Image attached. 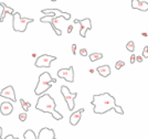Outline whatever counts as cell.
<instances>
[{
	"label": "cell",
	"mask_w": 148,
	"mask_h": 139,
	"mask_svg": "<svg viewBox=\"0 0 148 139\" xmlns=\"http://www.w3.org/2000/svg\"><path fill=\"white\" fill-rule=\"evenodd\" d=\"M91 104L94 106L95 114H105L110 109H115L116 99L108 93H104L101 95H94Z\"/></svg>",
	"instance_id": "1"
},
{
	"label": "cell",
	"mask_w": 148,
	"mask_h": 139,
	"mask_svg": "<svg viewBox=\"0 0 148 139\" xmlns=\"http://www.w3.org/2000/svg\"><path fill=\"white\" fill-rule=\"evenodd\" d=\"M55 100L49 95V94H43V95L39 96L38 100H36L35 104V109L41 110L43 113H50L52 117L57 121H61L63 118L62 114L55 110Z\"/></svg>",
	"instance_id": "2"
},
{
	"label": "cell",
	"mask_w": 148,
	"mask_h": 139,
	"mask_svg": "<svg viewBox=\"0 0 148 139\" xmlns=\"http://www.w3.org/2000/svg\"><path fill=\"white\" fill-rule=\"evenodd\" d=\"M51 83H57V80L51 77L50 73H48V72L42 73L39 76L38 84H36V87L34 90L35 95H38V96L43 95L49 88H51Z\"/></svg>",
	"instance_id": "3"
},
{
	"label": "cell",
	"mask_w": 148,
	"mask_h": 139,
	"mask_svg": "<svg viewBox=\"0 0 148 139\" xmlns=\"http://www.w3.org/2000/svg\"><path fill=\"white\" fill-rule=\"evenodd\" d=\"M34 20L31 18H23L19 12H15L13 13V22H12V27L13 30L17 32H24L27 30L28 23H31Z\"/></svg>",
	"instance_id": "4"
},
{
	"label": "cell",
	"mask_w": 148,
	"mask_h": 139,
	"mask_svg": "<svg viewBox=\"0 0 148 139\" xmlns=\"http://www.w3.org/2000/svg\"><path fill=\"white\" fill-rule=\"evenodd\" d=\"M63 17H42L40 19L41 22H50L51 27L53 28V30L55 31V33L58 35L62 34V30H61V27L63 26L62 22H63Z\"/></svg>",
	"instance_id": "5"
},
{
	"label": "cell",
	"mask_w": 148,
	"mask_h": 139,
	"mask_svg": "<svg viewBox=\"0 0 148 139\" xmlns=\"http://www.w3.org/2000/svg\"><path fill=\"white\" fill-rule=\"evenodd\" d=\"M61 93H62L64 99L66 100V104H67V106H69V109L73 110L74 106H75V104H74V99H75V97L77 96V93H71L70 90L67 88V86H65V85L61 86Z\"/></svg>",
	"instance_id": "6"
},
{
	"label": "cell",
	"mask_w": 148,
	"mask_h": 139,
	"mask_svg": "<svg viewBox=\"0 0 148 139\" xmlns=\"http://www.w3.org/2000/svg\"><path fill=\"white\" fill-rule=\"evenodd\" d=\"M57 58L53 55H48V54H43L41 56H39L38 59H36L34 65L36 67H50L51 65V62L52 61H55Z\"/></svg>",
	"instance_id": "7"
},
{
	"label": "cell",
	"mask_w": 148,
	"mask_h": 139,
	"mask_svg": "<svg viewBox=\"0 0 148 139\" xmlns=\"http://www.w3.org/2000/svg\"><path fill=\"white\" fill-rule=\"evenodd\" d=\"M74 23H80V35L82 38L86 36V32L87 30H91L92 28V22H91V19L90 18H85L83 20H78V19H75L74 20Z\"/></svg>",
	"instance_id": "8"
},
{
	"label": "cell",
	"mask_w": 148,
	"mask_h": 139,
	"mask_svg": "<svg viewBox=\"0 0 148 139\" xmlns=\"http://www.w3.org/2000/svg\"><path fill=\"white\" fill-rule=\"evenodd\" d=\"M58 76L65 80L66 82L73 83L74 82V71H73V66H70L69 68H61L58 71Z\"/></svg>",
	"instance_id": "9"
},
{
	"label": "cell",
	"mask_w": 148,
	"mask_h": 139,
	"mask_svg": "<svg viewBox=\"0 0 148 139\" xmlns=\"http://www.w3.org/2000/svg\"><path fill=\"white\" fill-rule=\"evenodd\" d=\"M41 12L45 16L49 15V13H52L54 17H63L65 20H70L71 19V15L69 13V12H63L60 9H43Z\"/></svg>",
	"instance_id": "10"
},
{
	"label": "cell",
	"mask_w": 148,
	"mask_h": 139,
	"mask_svg": "<svg viewBox=\"0 0 148 139\" xmlns=\"http://www.w3.org/2000/svg\"><path fill=\"white\" fill-rule=\"evenodd\" d=\"M0 96L8 98V99H10L11 102H13V103L17 102L16 94H15V90H13V87H12L11 85H10V86H7V87H4L3 90H1V92H0Z\"/></svg>",
	"instance_id": "11"
},
{
	"label": "cell",
	"mask_w": 148,
	"mask_h": 139,
	"mask_svg": "<svg viewBox=\"0 0 148 139\" xmlns=\"http://www.w3.org/2000/svg\"><path fill=\"white\" fill-rule=\"evenodd\" d=\"M54 138H55L54 130L49 128H42L38 136V139H54Z\"/></svg>",
	"instance_id": "12"
},
{
	"label": "cell",
	"mask_w": 148,
	"mask_h": 139,
	"mask_svg": "<svg viewBox=\"0 0 148 139\" xmlns=\"http://www.w3.org/2000/svg\"><path fill=\"white\" fill-rule=\"evenodd\" d=\"M12 110H13V106H12V104H10V102L1 103V106H0V112H1L2 115L8 116L12 113Z\"/></svg>",
	"instance_id": "13"
},
{
	"label": "cell",
	"mask_w": 148,
	"mask_h": 139,
	"mask_svg": "<svg viewBox=\"0 0 148 139\" xmlns=\"http://www.w3.org/2000/svg\"><path fill=\"white\" fill-rule=\"evenodd\" d=\"M84 112V108H81V109H78L76 110L75 113H73L71 117H70V124L72 126H75L77 125V123L80 122V119H81V116H82V113Z\"/></svg>",
	"instance_id": "14"
},
{
	"label": "cell",
	"mask_w": 148,
	"mask_h": 139,
	"mask_svg": "<svg viewBox=\"0 0 148 139\" xmlns=\"http://www.w3.org/2000/svg\"><path fill=\"white\" fill-rule=\"evenodd\" d=\"M0 6L2 7V12H1V16H0V22H2L4 20V17L7 13H11L13 15L15 13V10L12 9L11 7H8L7 4H6L4 2H0Z\"/></svg>",
	"instance_id": "15"
},
{
	"label": "cell",
	"mask_w": 148,
	"mask_h": 139,
	"mask_svg": "<svg viewBox=\"0 0 148 139\" xmlns=\"http://www.w3.org/2000/svg\"><path fill=\"white\" fill-rule=\"evenodd\" d=\"M96 71L98 72V74L101 75L103 77H107L108 75L110 74V68L108 65H102V66H98L96 68Z\"/></svg>",
	"instance_id": "16"
},
{
	"label": "cell",
	"mask_w": 148,
	"mask_h": 139,
	"mask_svg": "<svg viewBox=\"0 0 148 139\" xmlns=\"http://www.w3.org/2000/svg\"><path fill=\"white\" fill-rule=\"evenodd\" d=\"M23 138L24 139H38V138H36V136H35V134H34V131L31 130V129H28L26 132H24Z\"/></svg>",
	"instance_id": "17"
},
{
	"label": "cell",
	"mask_w": 148,
	"mask_h": 139,
	"mask_svg": "<svg viewBox=\"0 0 148 139\" xmlns=\"http://www.w3.org/2000/svg\"><path fill=\"white\" fill-rule=\"evenodd\" d=\"M102 58H103V54L102 53H92V54H90V60L92 62H95V61L100 60Z\"/></svg>",
	"instance_id": "18"
},
{
	"label": "cell",
	"mask_w": 148,
	"mask_h": 139,
	"mask_svg": "<svg viewBox=\"0 0 148 139\" xmlns=\"http://www.w3.org/2000/svg\"><path fill=\"white\" fill-rule=\"evenodd\" d=\"M20 103H21V107H22V109L24 110V113H27L30 107H31V104L26 102V100H23V99H20Z\"/></svg>",
	"instance_id": "19"
},
{
	"label": "cell",
	"mask_w": 148,
	"mask_h": 139,
	"mask_svg": "<svg viewBox=\"0 0 148 139\" xmlns=\"http://www.w3.org/2000/svg\"><path fill=\"white\" fill-rule=\"evenodd\" d=\"M137 9L140 10V11H147L148 10V2H146V1H139Z\"/></svg>",
	"instance_id": "20"
},
{
	"label": "cell",
	"mask_w": 148,
	"mask_h": 139,
	"mask_svg": "<svg viewBox=\"0 0 148 139\" xmlns=\"http://www.w3.org/2000/svg\"><path fill=\"white\" fill-rule=\"evenodd\" d=\"M126 49H127V51H129V52H134L135 51V43L133 41H129L126 44Z\"/></svg>",
	"instance_id": "21"
},
{
	"label": "cell",
	"mask_w": 148,
	"mask_h": 139,
	"mask_svg": "<svg viewBox=\"0 0 148 139\" xmlns=\"http://www.w3.org/2000/svg\"><path fill=\"white\" fill-rule=\"evenodd\" d=\"M123 66H125V62L124 61H117L115 63V68L116 70H121Z\"/></svg>",
	"instance_id": "22"
},
{
	"label": "cell",
	"mask_w": 148,
	"mask_h": 139,
	"mask_svg": "<svg viewBox=\"0 0 148 139\" xmlns=\"http://www.w3.org/2000/svg\"><path fill=\"white\" fill-rule=\"evenodd\" d=\"M27 117H28L27 113H21L20 115H19V119H20V122H26V121H27Z\"/></svg>",
	"instance_id": "23"
},
{
	"label": "cell",
	"mask_w": 148,
	"mask_h": 139,
	"mask_svg": "<svg viewBox=\"0 0 148 139\" xmlns=\"http://www.w3.org/2000/svg\"><path fill=\"white\" fill-rule=\"evenodd\" d=\"M138 3H139V0H132V8L133 9H137L138 8Z\"/></svg>",
	"instance_id": "24"
},
{
	"label": "cell",
	"mask_w": 148,
	"mask_h": 139,
	"mask_svg": "<svg viewBox=\"0 0 148 139\" xmlns=\"http://www.w3.org/2000/svg\"><path fill=\"white\" fill-rule=\"evenodd\" d=\"M116 113H118L119 114V115H123V114H124V110H123V108H122V107L121 106H118V105H117L116 107H115V109H114Z\"/></svg>",
	"instance_id": "25"
},
{
	"label": "cell",
	"mask_w": 148,
	"mask_h": 139,
	"mask_svg": "<svg viewBox=\"0 0 148 139\" xmlns=\"http://www.w3.org/2000/svg\"><path fill=\"white\" fill-rule=\"evenodd\" d=\"M80 54L82 56H87V50L86 49H81L80 50Z\"/></svg>",
	"instance_id": "26"
},
{
	"label": "cell",
	"mask_w": 148,
	"mask_h": 139,
	"mask_svg": "<svg viewBox=\"0 0 148 139\" xmlns=\"http://www.w3.org/2000/svg\"><path fill=\"white\" fill-rule=\"evenodd\" d=\"M143 56H144V58H146V59H148V47H145V48H144Z\"/></svg>",
	"instance_id": "27"
},
{
	"label": "cell",
	"mask_w": 148,
	"mask_h": 139,
	"mask_svg": "<svg viewBox=\"0 0 148 139\" xmlns=\"http://www.w3.org/2000/svg\"><path fill=\"white\" fill-rule=\"evenodd\" d=\"M143 59H144V56H143V55H138V56H136V61L139 62V63L143 62Z\"/></svg>",
	"instance_id": "28"
},
{
	"label": "cell",
	"mask_w": 148,
	"mask_h": 139,
	"mask_svg": "<svg viewBox=\"0 0 148 139\" xmlns=\"http://www.w3.org/2000/svg\"><path fill=\"white\" fill-rule=\"evenodd\" d=\"M72 53L73 54L76 53V44H72Z\"/></svg>",
	"instance_id": "29"
},
{
	"label": "cell",
	"mask_w": 148,
	"mask_h": 139,
	"mask_svg": "<svg viewBox=\"0 0 148 139\" xmlns=\"http://www.w3.org/2000/svg\"><path fill=\"white\" fill-rule=\"evenodd\" d=\"M135 61H136V55L133 54V55L131 56V63H132V64H134V62H135Z\"/></svg>",
	"instance_id": "30"
},
{
	"label": "cell",
	"mask_w": 148,
	"mask_h": 139,
	"mask_svg": "<svg viewBox=\"0 0 148 139\" xmlns=\"http://www.w3.org/2000/svg\"><path fill=\"white\" fill-rule=\"evenodd\" d=\"M72 30H73V26L71 24V26H69V28H67V33H71Z\"/></svg>",
	"instance_id": "31"
},
{
	"label": "cell",
	"mask_w": 148,
	"mask_h": 139,
	"mask_svg": "<svg viewBox=\"0 0 148 139\" xmlns=\"http://www.w3.org/2000/svg\"><path fill=\"white\" fill-rule=\"evenodd\" d=\"M51 1H57V0H51Z\"/></svg>",
	"instance_id": "32"
},
{
	"label": "cell",
	"mask_w": 148,
	"mask_h": 139,
	"mask_svg": "<svg viewBox=\"0 0 148 139\" xmlns=\"http://www.w3.org/2000/svg\"><path fill=\"white\" fill-rule=\"evenodd\" d=\"M54 139H55V138H54Z\"/></svg>",
	"instance_id": "33"
}]
</instances>
